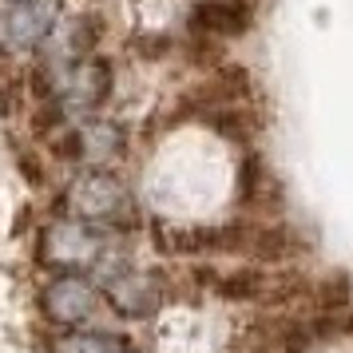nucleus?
I'll return each instance as SVG.
<instances>
[{
    "label": "nucleus",
    "instance_id": "obj_1",
    "mask_svg": "<svg viewBox=\"0 0 353 353\" xmlns=\"http://www.w3.org/2000/svg\"><path fill=\"white\" fill-rule=\"evenodd\" d=\"M68 207L83 223H115V226L135 223V203H131L128 187L119 179H112L108 171H83L68 191Z\"/></svg>",
    "mask_w": 353,
    "mask_h": 353
},
{
    "label": "nucleus",
    "instance_id": "obj_2",
    "mask_svg": "<svg viewBox=\"0 0 353 353\" xmlns=\"http://www.w3.org/2000/svg\"><path fill=\"white\" fill-rule=\"evenodd\" d=\"M99 250H103V239L83 219H60L40 234V262L60 266V270H76V266L96 262Z\"/></svg>",
    "mask_w": 353,
    "mask_h": 353
},
{
    "label": "nucleus",
    "instance_id": "obj_3",
    "mask_svg": "<svg viewBox=\"0 0 353 353\" xmlns=\"http://www.w3.org/2000/svg\"><path fill=\"white\" fill-rule=\"evenodd\" d=\"M56 24H60L56 0H24L0 17V40L8 48H44Z\"/></svg>",
    "mask_w": 353,
    "mask_h": 353
},
{
    "label": "nucleus",
    "instance_id": "obj_4",
    "mask_svg": "<svg viewBox=\"0 0 353 353\" xmlns=\"http://www.w3.org/2000/svg\"><path fill=\"white\" fill-rule=\"evenodd\" d=\"M40 310L52 321H60V325H80V321L96 318L99 290L88 278H80V274H60V278H52L48 286H44Z\"/></svg>",
    "mask_w": 353,
    "mask_h": 353
},
{
    "label": "nucleus",
    "instance_id": "obj_5",
    "mask_svg": "<svg viewBox=\"0 0 353 353\" xmlns=\"http://www.w3.org/2000/svg\"><path fill=\"white\" fill-rule=\"evenodd\" d=\"M123 143H128V135H123L119 123L88 119V123L68 131L64 159H83V163H92V171H99L103 163H115L119 155H123Z\"/></svg>",
    "mask_w": 353,
    "mask_h": 353
},
{
    "label": "nucleus",
    "instance_id": "obj_6",
    "mask_svg": "<svg viewBox=\"0 0 353 353\" xmlns=\"http://www.w3.org/2000/svg\"><path fill=\"white\" fill-rule=\"evenodd\" d=\"M250 20H254V12L242 0H199L191 8V17H187V24H191L194 36H226V40H234V36H242L250 28Z\"/></svg>",
    "mask_w": 353,
    "mask_h": 353
},
{
    "label": "nucleus",
    "instance_id": "obj_7",
    "mask_svg": "<svg viewBox=\"0 0 353 353\" xmlns=\"http://www.w3.org/2000/svg\"><path fill=\"white\" fill-rule=\"evenodd\" d=\"M108 302L123 318H151L159 305V290L143 274H112L108 278Z\"/></svg>",
    "mask_w": 353,
    "mask_h": 353
},
{
    "label": "nucleus",
    "instance_id": "obj_8",
    "mask_svg": "<svg viewBox=\"0 0 353 353\" xmlns=\"http://www.w3.org/2000/svg\"><path fill=\"white\" fill-rule=\"evenodd\" d=\"M56 353H128V345L115 334H96V330H80V334H64L56 341Z\"/></svg>",
    "mask_w": 353,
    "mask_h": 353
},
{
    "label": "nucleus",
    "instance_id": "obj_9",
    "mask_svg": "<svg viewBox=\"0 0 353 353\" xmlns=\"http://www.w3.org/2000/svg\"><path fill=\"white\" fill-rule=\"evenodd\" d=\"M12 4H24V0H12Z\"/></svg>",
    "mask_w": 353,
    "mask_h": 353
}]
</instances>
